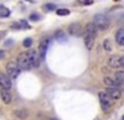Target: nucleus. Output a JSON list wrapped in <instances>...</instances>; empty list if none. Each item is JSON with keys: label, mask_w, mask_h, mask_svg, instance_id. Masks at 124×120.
<instances>
[{"label": "nucleus", "mask_w": 124, "mask_h": 120, "mask_svg": "<svg viewBox=\"0 0 124 120\" xmlns=\"http://www.w3.org/2000/svg\"><path fill=\"white\" fill-rule=\"evenodd\" d=\"M96 36H97V27L93 22H91L86 26V32H85V45L87 49H92L96 41Z\"/></svg>", "instance_id": "obj_1"}, {"label": "nucleus", "mask_w": 124, "mask_h": 120, "mask_svg": "<svg viewBox=\"0 0 124 120\" xmlns=\"http://www.w3.org/2000/svg\"><path fill=\"white\" fill-rule=\"evenodd\" d=\"M93 24H94V26L99 30H106L109 27V19L103 15V14H97L94 16V19H93Z\"/></svg>", "instance_id": "obj_2"}, {"label": "nucleus", "mask_w": 124, "mask_h": 120, "mask_svg": "<svg viewBox=\"0 0 124 120\" xmlns=\"http://www.w3.org/2000/svg\"><path fill=\"white\" fill-rule=\"evenodd\" d=\"M16 64L20 67V69H24V71L32 68V64H31V61H30V57H29L27 52H21L17 56V63Z\"/></svg>", "instance_id": "obj_3"}, {"label": "nucleus", "mask_w": 124, "mask_h": 120, "mask_svg": "<svg viewBox=\"0 0 124 120\" xmlns=\"http://www.w3.org/2000/svg\"><path fill=\"white\" fill-rule=\"evenodd\" d=\"M98 97H99V102H101V106L103 109V112H107L108 109H110V106L113 105V100L108 97V94L106 92H99Z\"/></svg>", "instance_id": "obj_4"}, {"label": "nucleus", "mask_w": 124, "mask_h": 120, "mask_svg": "<svg viewBox=\"0 0 124 120\" xmlns=\"http://www.w3.org/2000/svg\"><path fill=\"white\" fill-rule=\"evenodd\" d=\"M20 72H21V69H20V67L16 63L10 62L6 64V73H8L9 78H17Z\"/></svg>", "instance_id": "obj_5"}, {"label": "nucleus", "mask_w": 124, "mask_h": 120, "mask_svg": "<svg viewBox=\"0 0 124 120\" xmlns=\"http://www.w3.org/2000/svg\"><path fill=\"white\" fill-rule=\"evenodd\" d=\"M103 83L109 88H118V89H120V87L123 85V83L118 81L116 77H109V76H106L103 78Z\"/></svg>", "instance_id": "obj_6"}, {"label": "nucleus", "mask_w": 124, "mask_h": 120, "mask_svg": "<svg viewBox=\"0 0 124 120\" xmlns=\"http://www.w3.org/2000/svg\"><path fill=\"white\" fill-rule=\"evenodd\" d=\"M48 42H50L48 38H47V37H44V38L40 41V43H39V56H40L41 59H45L47 48H48Z\"/></svg>", "instance_id": "obj_7"}, {"label": "nucleus", "mask_w": 124, "mask_h": 120, "mask_svg": "<svg viewBox=\"0 0 124 120\" xmlns=\"http://www.w3.org/2000/svg\"><path fill=\"white\" fill-rule=\"evenodd\" d=\"M68 34L72 35V36H82V34H83V30H82V26L77 22H73L71 24L68 26Z\"/></svg>", "instance_id": "obj_8"}, {"label": "nucleus", "mask_w": 124, "mask_h": 120, "mask_svg": "<svg viewBox=\"0 0 124 120\" xmlns=\"http://www.w3.org/2000/svg\"><path fill=\"white\" fill-rule=\"evenodd\" d=\"M106 93L108 94V97L112 99V100H119V99L122 98V91L118 88H107Z\"/></svg>", "instance_id": "obj_9"}, {"label": "nucleus", "mask_w": 124, "mask_h": 120, "mask_svg": "<svg viewBox=\"0 0 124 120\" xmlns=\"http://www.w3.org/2000/svg\"><path fill=\"white\" fill-rule=\"evenodd\" d=\"M27 55H29V57H30V61H31V64H32V67H39L41 58H40L37 51H35V49H29Z\"/></svg>", "instance_id": "obj_10"}, {"label": "nucleus", "mask_w": 124, "mask_h": 120, "mask_svg": "<svg viewBox=\"0 0 124 120\" xmlns=\"http://www.w3.org/2000/svg\"><path fill=\"white\" fill-rule=\"evenodd\" d=\"M0 88L1 89H9L11 88V79L8 77V74L0 73Z\"/></svg>", "instance_id": "obj_11"}, {"label": "nucleus", "mask_w": 124, "mask_h": 120, "mask_svg": "<svg viewBox=\"0 0 124 120\" xmlns=\"http://www.w3.org/2000/svg\"><path fill=\"white\" fill-rule=\"evenodd\" d=\"M108 64L112 68H119V67H122L120 56H110L109 59H108Z\"/></svg>", "instance_id": "obj_12"}, {"label": "nucleus", "mask_w": 124, "mask_h": 120, "mask_svg": "<svg viewBox=\"0 0 124 120\" xmlns=\"http://www.w3.org/2000/svg\"><path fill=\"white\" fill-rule=\"evenodd\" d=\"M0 95H1V99L5 104L11 103V93H10L8 89H1V91H0Z\"/></svg>", "instance_id": "obj_13"}, {"label": "nucleus", "mask_w": 124, "mask_h": 120, "mask_svg": "<svg viewBox=\"0 0 124 120\" xmlns=\"http://www.w3.org/2000/svg\"><path fill=\"white\" fill-rule=\"evenodd\" d=\"M116 41L118 45L124 46V28H119L116 32Z\"/></svg>", "instance_id": "obj_14"}, {"label": "nucleus", "mask_w": 124, "mask_h": 120, "mask_svg": "<svg viewBox=\"0 0 124 120\" xmlns=\"http://www.w3.org/2000/svg\"><path fill=\"white\" fill-rule=\"evenodd\" d=\"M55 38L57 40V41H60V42H65L66 40H67V37H66V34L62 31V30H58V31H56L55 32Z\"/></svg>", "instance_id": "obj_15"}, {"label": "nucleus", "mask_w": 124, "mask_h": 120, "mask_svg": "<svg viewBox=\"0 0 124 120\" xmlns=\"http://www.w3.org/2000/svg\"><path fill=\"white\" fill-rule=\"evenodd\" d=\"M14 115L19 119H26L29 116V113L26 110H24V109H17V110L14 112Z\"/></svg>", "instance_id": "obj_16"}, {"label": "nucleus", "mask_w": 124, "mask_h": 120, "mask_svg": "<svg viewBox=\"0 0 124 120\" xmlns=\"http://www.w3.org/2000/svg\"><path fill=\"white\" fill-rule=\"evenodd\" d=\"M8 16H10V10L4 5H0V17H8Z\"/></svg>", "instance_id": "obj_17"}, {"label": "nucleus", "mask_w": 124, "mask_h": 120, "mask_svg": "<svg viewBox=\"0 0 124 120\" xmlns=\"http://www.w3.org/2000/svg\"><path fill=\"white\" fill-rule=\"evenodd\" d=\"M103 48H104L107 52H110L112 51V45H110V41H109L108 38L103 41Z\"/></svg>", "instance_id": "obj_18"}, {"label": "nucleus", "mask_w": 124, "mask_h": 120, "mask_svg": "<svg viewBox=\"0 0 124 120\" xmlns=\"http://www.w3.org/2000/svg\"><path fill=\"white\" fill-rule=\"evenodd\" d=\"M114 77L118 79V81H120L122 83H124V71H117Z\"/></svg>", "instance_id": "obj_19"}, {"label": "nucleus", "mask_w": 124, "mask_h": 120, "mask_svg": "<svg viewBox=\"0 0 124 120\" xmlns=\"http://www.w3.org/2000/svg\"><path fill=\"white\" fill-rule=\"evenodd\" d=\"M56 13H57V15H60V16H65V15H68V14H70V10H68V9H57Z\"/></svg>", "instance_id": "obj_20"}, {"label": "nucleus", "mask_w": 124, "mask_h": 120, "mask_svg": "<svg viewBox=\"0 0 124 120\" xmlns=\"http://www.w3.org/2000/svg\"><path fill=\"white\" fill-rule=\"evenodd\" d=\"M55 9H56L55 4H46V5H44V10H46V11H54Z\"/></svg>", "instance_id": "obj_21"}, {"label": "nucleus", "mask_w": 124, "mask_h": 120, "mask_svg": "<svg viewBox=\"0 0 124 120\" xmlns=\"http://www.w3.org/2000/svg\"><path fill=\"white\" fill-rule=\"evenodd\" d=\"M23 45H24V47H31V45H32V40L31 38H25L23 41Z\"/></svg>", "instance_id": "obj_22"}, {"label": "nucleus", "mask_w": 124, "mask_h": 120, "mask_svg": "<svg viewBox=\"0 0 124 120\" xmlns=\"http://www.w3.org/2000/svg\"><path fill=\"white\" fill-rule=\"evenodd\" d=\"M78 4L79 5H92L93 0H78Z\"/></svg>", "instance_id": "obj_23"}, {"label": "nucleus", "mask_w": 124, "mask_h": 120, "mask_svg": "<svg viewBox=\"0 0 124 120\" xmlns=\"http://www.w3.org/2000/svg\"><path fill=\"white\" fill-rule=\"evenodd\" d=\"M41 17H40V15H37V14H31L30 15V20L31 21H39Z\"/></svg>", "instance_id": "obj_24"}, {"label": "nucleus", "mask_w": 124, "mask_h": 120, "mask_svg": "<svg viewBox=\"0 0 124 120\" xmlns=\"http://www.w3.org/2000/svg\"><path fill=\"white\" fill-rule=\"evenodd\" d=\"M120 63H122V67H124V56L120 57Z\"/></svg>", "instance_id": "obj_25"}, {"label": "nucleus", "mask_w": 124, "mask_h": 120, "mask_svg": "<svg viewBox=\"0 0 124 120\" xmlns=\"http://www.w3.org/2000/svg\"><path fill=\"white\" fill-rule=\"evenodd\" d=\"M4 56H5V52H4V51H0V59H1Z\"/></svg>", "instance_id": "obj_26"}, {"label": "nucleus", "mask_w": 124, "mask_h": 120, "mask_svg": "<svg viewBox=\"0 0 124 120\" xmlns=\"http://www.w3.org/2000/svg\"><path fill=\"white\" fill-rule=\"evenodd\" d=\"M48 120H57V119H54V118H52V119H48Z\"/></svg>", "instance_id": "obj_27"}, {"label": "nucleus", "mask_w": 124, "mask_h": 120, "mask_svg": "<svg viewBox=\"0 0 124 120\" xmlns=\"http://www.w3.org/2000/svg\"><path fill=\"white\" fill-rule=\"evenodd\" d=\"M122 120H124V115H123V119H122Z\"/></svg>", "instance_id": "obj_28"}, {"label": "nucleus", "mask_w": 124, "mask_h": 120, "mask_svg": "<svg viewBox=\"0 0 124 120\" xmlns=\"http://www.w3.org/2000/svg\"><path fill=\"white\" fill-rule=\"evenodd\" d=\"M116 1H117V0H116Z\"/></svg>", "instance_id": "obj_29"}]
</instances>
